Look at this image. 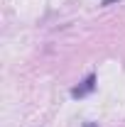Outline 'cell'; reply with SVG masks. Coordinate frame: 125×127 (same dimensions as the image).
Listing matches in <instances>:
<instances>
[{
    "mask_svg": "<svg viewBox=\"0 0 125 127\" xmlns=\"http://www.w3.org/2000/svg\"><path fill=\"white\" fill-rule=\"evenodd\" d=\"M83 127H98L96 122H83Z\"/></svg>",
    "mask_w": 125,
    "mask_h": 127,
    "instance_id": "cell-2",
    "label": "cell"
},
{
    "mask_svg": "<svg viewBox=\"0 0 125 127\" xmlns=\"http://www.w3.org/2000/svg\"><path fill=\"white\" fill-rule=\"evenodd\" d=\"M110 2H115V0H103V5H110Z\"/></svg>",
    "mask_w": 125,
    "mask_h": 127,
    "instance_id": "cell-3",
    "label": "cell"
},
{
    "mask_svg": "<svg viewBox=\"0 0 125 127\" xmlns=\"http://www.w3.org/2000/svg\"><path fill=\"white\" fill-rule=\"evenodd\" d=\"M93 91H96V73H88L86 78L81 81V86L71 88V98H83V95L93 93Z\"/></svg>",
    "mask_w": 125,
    "mask_h": 127,
    "instance_id": "cell-1",
    "label": "cell"
}]
</instances>
